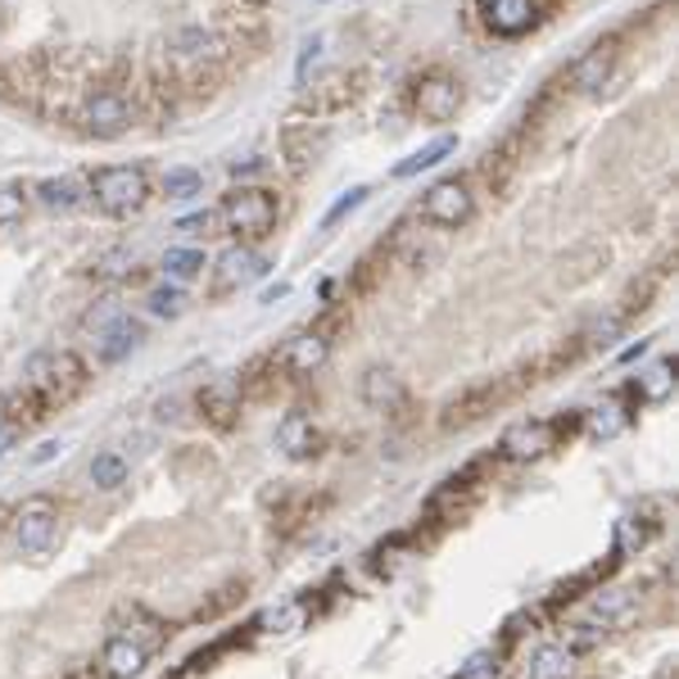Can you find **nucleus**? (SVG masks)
I'll use <instances>...</instances> for the list:
<instances>
[{
	"mask_svg": "<svg viewBox=\"0 0 679 679\" xmlns=\"http://www.w3.org/2000/svg\"><path fill=\"white\" fill-rule=\"evenodd\" d=\"M23 386L51 408H64L73 403L82 390H87V363L73 354V349H42L32 354L27 367H23Z\"/></svg>",
	"mask_w": 679,
	"mask_h": 679,
	"instance_id": "1",
	"label": "nucleus"
},
{
	"mask_svg": "<svg viewBox=\"0 0 679 679\" xmlns=\"http://www.w3.org/2000/svg\"><path fill=\"white\" fill-rule=\"evenodd\" d=\"M136 100L123 91V87H100L91 91L78 113H73V127H78L82 136H96V141H119L136 127Z\"/></svg>",
	"mask_w": 679,
	"mask_h": 679,
	"instance_id": "2",
	"label": "nucleus"
},
{
	"mask_svg": "<svg viewBox=\"0 0 679 679\" xmlns=\"http://www.w3.org/2000/svg\"><path fill=\"white\" fill-rule=\"evenodd\" d=\"M91 204L104 213V218H132L149 204V177L145 168H132V164H113V168H100L91 177Z\"/></svg>",
	"mask_w": 679,
	"mask_h": 679,
	"instance_id": "3",
	"label": "nucleus"
},
{
	"mask_svg": "<svg viewBox=\"0 0 679 679\" xmlns=\"http://www.w3.org/2000/svg\"><path fill=\"white\" fill-rule=\"evenodd\" d=\"M277 196L268 186H236L232 196L222 200L218 222H226V232H236L241 241H263L277 226Z\"/></svg>",
	"mask_w": 679,
	"mask_h": 679,
	"instance_id": "4",
	"label": "nucleus"
},
{
	"mask_svg": "<svg viewBox=\"0 0 679 679\" xmlns=\"http://www.w3.org/2000/svg\"><path fill=\"white\" fill-rule=\"evenodd\" d=\"M226 55H232V42L200 23H186L168 36V59L181 78H191V73H218L226 64Z\"/></svg>",
	"mask_w": 679,
	"mask_h": 679,
	"instance_id": "5",
	"label": "nucleus"
},
{
	"mask_svg": "<svg viewBox=\"0 0 679 679\" xmlns=\"http://www.w3.org/2000/svg\"><path fill=\"white\" fill-rule=\"evenodd\" d=\"M471 213H476V186L467 177L435 181L431 191L422 196V204H418V218L426 226H435V232H453V226L471 222Z\"/></svg>",
	"mask_w": 679,
	"mask_h": 679,
	"instance_id": "6",
	"label": "nucleus"
},
{
	"mask_svg": "<svg viewBox=\"0 0 679 679\" xmlns=\"http://www.w3.org/2000/svg\"><path fill=\"white\" fill-rule=\"evenodd\" d=\"M59 521H64V512H59V503L51 494L23 499V508L14 512V544H19V553L23 557H46L55 548V539H59Z\"/></svg>",
	"mask_w": 679,
	"mask_h": 679,
	"instance_id": "7",
	"label": "nucleus"
},
{
	"mask_svg": "<svg viewBox=\"0 0 679 679\" xmlns=\"http://www.w3.org/2000/svg\"><path fill=\"white\" fill-rule=\"evenodd\" d=\"M571 426L576 422H566V418H557V422H516L499 439V458H508V463H539L548 448H557V435H571Z\"/></svg>",
	"mask_w": 679,
	"mask_h": 679,
	"instance_id": "8",
	"label": "nucleus"
},
{
	"mask_svg": "<svg viewBox=\"0 0 679 679\" xmlns=\"http://www.w3.org/2000/svg\"><path fill=\"white\" fill-rule=\"evenodd\" d=\"M263 272H268V263H263L249 245H232V249H226V254L213 263L209 294H213V299H222V294H232V290H241V286L258 281Z\"/></svg>",
	"mask_w": 679,
	"mask_h": 679,
	"instance_id": "9",
	"label": "nucleus"
},
{
	"mask_svg": "<svg viewBox=\"0 0 679 679\" xmlns=\"http://www.w3.org/2000/svg\"><path fill=\"white\" fill-rule=\"evenodd\" d=\"M412 104H418L426 123H448V119H458V109H463V82L448 78V73H426L418 82Z\"/></svg>",
	"mask_w": 679,
	"mask_h": 679,
	"instance_id": "10",
	"label": "nucleus"
},
{
	"mask_svg": "<svg viewBox=\"0 0 679 679\" xmlns=\"http://www.w3.org/2000/svg\"><path fill=\"white\" fill-rule=\"evenodd\" d=\"M322 149H326V132L313 119H286V127H281V159H286V168L294 177L309 172Z\"/></svg>",
	"mask_w": 679,
	"mask_h": 679,
	"instance_id": "11",
	"label": "nucleus"
},
{
	"mask_svg": "<svg viewBox=\"0 0 679 679\" xmlns=\"http://www.w3.org/2000/svg\"><path fill=\"white\" fill-rule=\"evenodd\" d=\"M241 381L236 376H222V381H209L200 394H196V408H200V418L213 426V431H232L241 422Z\"/></svg>",
	"mask_w": 679,
	"mask_h": 679,
	"instance_id": "12",
	"label": "nucleus"
},
{
	"mask_svg": "<svg viewBox=\"0 0 679 679\" xmlns=\"http://www.w3.org/2000/svg\"><path fill=\"white\" fill-rule=\"evenodd\" d=\"M141 340H145V326L123 313V318H113L104 331L91 335V354H96L100 367H119L123 358H132L141 349Z\"/></svg>",
	"mask_w": 679,
	"mask_h": 679,
	"instance_id": "13",
	"label": "nucleus"
},
{
	"mask_svg": "<svg viewBox=\"0 0 679 679\" xmlns=\"http://www.w3.org/2000/svg\"><path fill=\"white\" fill-rule=\"evenodd\" d=\"M326 358H331V335H326L322 326L290 335L286 345H281V354H277V363H281L290 376H313Z\"/></svg>",
	"mask_w": 679,
	"mask_h": 679,
	"instance_id": "14",
	"label": "nucleus"
},
{
	"mask_svg": "<svg viewBox=\"0 0 679 679\" xmlns=\"http://www.w3.org/2000/svg\"><path fill=\"white\" fill-rule=\"evenodd\" d=\"M277 448L286 453L290 463H309L322 453V431L309 412H286L281 426H277Z\"/></svg>",
	"mask_w": 679,
	"mask_h": 679,
	"instance_id": "15",
	"label": "nucleus"
},
{
	"mask_svg": "<svg viewBox=\"0 0 679 679\" xmlns=\"http://www.w3.org/2000/svg\"><path fill=\"white\" fill-rule=\"evenodd\" d=\"M544 14V0H485V23L494 36H521L531 32Z\"/></svg>",
	"mask_w": 679,
	"mask_h": 679,
	"instance_id": "16",
	"label": "nucleus"
},
{
	"mask_svg": "<svg viewBox=\"0 0 679 679\" xmlns=\"http://www.w3.org/2000/svg\"><path fill=\"white\" fill-rule=\"evenodd\" d=\"M612 64H616V46H612V42L589 46V51L571 64V87H576L580 96H598L602 87L612 82Z\"/></svg>",
	"mask_w": 679,
	"mask_h": 679,
	"instance_id": "17",
	"label": "nucleus"
},
{
	"mask_svg": "<svg viewBox=\"0 0 679 679\" xmlns=\"http://www.w3.org/2000/svg\"><path fill=\"white\" fill-rule=\"evenodd\" d=\"M358 394H363V403L376 408V412H399V408L408 403V386L399 381L390 367H367L363 381H358Z\"/></svg>",
	"mask_w": 679,
	"mask_h": 679,
	"instance_id": "18",
	"label": "nucleus"
},
{
	"mask_svg": "<svg viewBox=\"0 0 679 679\" xmlns=\"http://www.w3.org/2000/svg\"><path fill=\"white\" fill-rule=\"evenodd\" d=\"M145 661H149V648L136 644V638H127V634H113L104 644V653H100L104 679H136L145 670Z\"/></svg>",
	"mask_w": 679,
	"mask_h": 679,
	"instance_id": "19",
	"label": "nucleus"
},
{
	"mask_svg": "<svg viewBox=\"0 0 679 679\" xmlns=\"http://www.w3.org/2000/svg\"><path fill=\"white\" fill-rule=\"evenodd\" d=\"M638 612V593L634 589H598L589 602V621L593 630H616Z\"/></svg>",
	"mask_w": 679,
	"mask_h": 679,
	"instance_id": "20",
	"label": "nucleus"
},
{
	"mask_svg": "<svg viewBox=\"0 0 679 679\" xmlns=\"http://www.w3.org/2000/svg\"><path fill=\"white\" fill-rule=\"evenodd\" d=\"M571 670H576V653H566L557 638H548V644H539L525 657L521 679H571Z\"/></svg>",
	"mask_w": 679,
	"mask_h": 679,
	"instance_id": "21",
	"label": "nucleus"
},
{
	"mask_svg": "<svg viewBox=\"0 0 679 679\" xmlns=\"http://www.w3.org/2000/svg\"><path fill=\"white\" fill-rule=\"evenodd\" d=\"M354 96H358V73H335V78H326L322 87H313L304 96V104L313 113H335V109H345Z\"/></svg>",
	"mask_w": 679,
	"mask_h": 679,
	"instance_id": "22",
	"label": "nucleus"
},
{
	"mask_svg": "<svg viewBox=\"0 0 679 679\" xmlns=\"http://www.w3.org/2000/svg\"><path fill=\"white\" fill-rule=\"evenodd\" d=\"M36 200H42L46 209H55V213H68V209L87 204L91 191H87V186H82L78 177H46L42 186H36Z\"/></svg>",
	"mask_w": 679,
	"mask_h": 679,
	"instance_id": "23",
	"label": "nucleus"
},
{
	"mask_svg": "<svg viewBox=\"0 0 679 679\" xmlns=\"http://www.w3.org/2000/svg\"><path fill=\"white\" fill-rule=\"evenodd\" d=\"M585 431L593 435V439H616L625 426H630V412L616 403V399H608V403H598L593 412H585Z\"/></svg>",
	"mask_w": 679,
	"mask_h": 679,
	"instance_id": "24",
	"label": "nucleus"
},
{
	"mask_svg": "<svg viewBox=\"0 0 679 679\" xmlns=\"http://www.w3.org/2000/svg\"><path fill=\"white\" fill-rule=\"evenodd\" d=\"M87 476H91L96 489L113 494V489H123V485H127V458H123V453H96L91 467H87Z\"/></svg>",
	"mask_w": 679,
	"mask_h": 679,
	"instance_id": "25",
	"label": "nucleus"
},
{
	"mask_svg": "<svg viewBox=\"0 0 679 679\" xmlns=\"http://www.w3.org/2000/svg\"><path fill=\"white\" fill-rule=\"evenodd\" d=\"M675 367L670 363H657V367H648L638 381L630 386V394H638V399H648V403H661V399H670V390H675V376H670Z\"/></svg>",
	"mask_w": 679,
	"mask_h": 679,
	"instance_id": "26",
	"label": "nucleus"
},
{
	"mask_svg": "<svg viewBox=\"0 0 679 679\" xmlns=\"http://www.w3.org/2000/svg\"><path fill=\"white\" fill-rule=\"evenodd\" d=\"M159 191H164L168 200H196V196L204 191V177H200L196 168H168V172L159 177Z\"/></svg>",
	"mask_w": 679,
	"mask_h": 679,
	"instance_id": "27",
	"label": "nucleus"
},
{
	"mask_svg": "<svg viewBox=\"0 0 679 679\" xmlns=\"http://www.w3.org/2000/svg\"><path fill=\"white\" fill-rule=\"evenodd\" d=\"M164 272H168L172 281H191V277L204 272V254L191 249V245H172V249L164 254Z\"/></svg>",
	"mask_w": 679,
	"mask_h": 679,
	"instance_id": "28",
	"label": "nucleus"
},
{
	"mask_svg": "<svg viewBox=\"0 0 679 679\" xmlns=\"http://www.w3.org/2000/svg\"><path fill=\"white\" fill-rule=\"evenodd\" d=\"M648 539H653V521H644V516H621L616 521V553L621 557H634Z\"/></svg>",
	"mask_w": 679,
	"mask_h": 679,
	"instance_id": "29",
	"label": "nucleus"
},
{
	"mask_svg": "<svg viewBox=\"0 0 679 679\" xmlns=\"http://www.w3.org/2000/svg\"><path fill=\"white\" fill-rule=\"evenodd\" d=\"M444 155H453V136H439L426 149H418V155H408L403 164H394V177H412V172H422V168H435Z\"/></svg>",
	"mask_w": 679,
	"mask_h": 679,
	"instance_id": "30",
	"label": "nucleus"
},
{
	"mask_svg": "<svg viewBox=\"0 0 679 679\" xmlns=\"http://www.w3.org/2000/svg\"><path fill=\"white\" fill-rule=\"evenodd\" d=\"M145 304H149V313H155V318H181L186 313V294L172 281V286H155V290H149Z\"/></svg>",
	"mask_w": 679,
	"mask_h": 679,
	"instance_id": "31",
	"label": "nucleus"
},
{
	"mask_svg": "<svg viewBox=\"0 0 679 679\" xmlns=\"http://www.w3.org/2000/svg\"><path fill=\"white\" fill-rule=\"evenodd\" d=\"M304 616H309V608L304 602H286V608H277V612H268L258 625L263 630H272V634H294L299 625H304Z\"/></svg>",
	"mask_w": 679,
	"mask_h": 679,
	"instance_id": "32",
	"label": "nucleus"
},
{
	"mask_svg": "<svg viewBox=\"0 0 679 679\" xmlns=\"http://www.w3.org/2000/svg\"><path fill=\"white\" fill-rule=\"evenodd\" d=\"M23 218H27V196L19 186H0V232H10Z\"/></svg>",
	"mask_w": 679,
	"mask_h": 679,
	"instance_id": "33",
	"label": "nucleus"
},
{
	"mask_svg": "<svg viewBox=\"0 0 679 679\" xmlns=\"http://www.w3.org/2000/svg\"><path fill=\"white\" fill-rule=\"evenodd\" d=\"M512 155H508V149H499V155H494V149H489V155H485V164H480V177H485V186H489V191H503V186H508V177H512Z\"/></svg>",
	"mask_w": 679,
	"mask_h": 679,
	"instance_id": "34",
	"label": "nucleus"
},
{
	"mask_svg": "<svg viewBox=\"0 0 679 679\" xmlns=\"http://www.w3.org/2000/svg\"><path fill=\"white\" fill-rule=\"evenodd\" d=\"M113 318H123L119 299H100V304H96V309H91V313L82 318V331H87V335H96V331H104V326H109Z\"/></svg>",
	"mask_w": 679,
	"mask_h": 679,
	"instance_id": "35",
	"label": "nucleus"
},
{
	"mask_svg": "<svg viewBox=\"0 0 679 679\" xmlns=\"http://www.w3.org/2000/svg\"><path fill=\"white\" fill-rule=\"evenodd\" d=\"M127 268H132V254H127V249H109V254H100V258L91 263L96 277H123Z\"/></svg>",
	"mask_w": 679,
	"mask_h": 679,
	"instance_id": "36",
	"label": "nucleus"
},
{
	"mask_svg": "<svg viewBox=\"0 0 679 679\" xmlns=\"http://www.w3.org/2000/svg\"><path fill=\"white\" fill-rule=\"evenodd\" d=\"M621 322H625V318H602V322H593V326H589V331H585L580 340H585L589 349H593V345H608V340H616Z\"/></svg>",
	"mask_w": 679,
	"mask_h": 679,
	"instance_id": "37",
	"label": "nucleus"
},
{
	"mask_svg": "<svg viewBox=\"0 0 679 679\" xmlns=\"http://www.w3.org/2000/svg\"><path fill=\"white\" fill-rule=\"evenodd\" d=\"M318 59H322V36H309V42H304V55H299V68H294L299 87H309V73H313Z\"/></svg>",
	"mask_w": 679,
	"mask_h": 679,
	"instance_id": "38",
	"label": "nucleus"
},
{
	"mask_svg": "<svg viewBox=\"0 0 679 679\" xmlns=\"http://www.w3.org/2000/svg\"><path fill=\"white\" fill-rule=\"evenodd\" d=\"M213 222H218V213H191V218L177 222V232H181V236H209Z\"/></svg>",
	"mask_w": 679,
	"mask_h": 679,
	"instance_id": "39",
	"label": "nucleus"
},
{
	"mask_svg": "<svg viewBox=\"0 0 679 679\" xmlns=\"http://www.w3.org/2000/svg\"><path fill=\"white\" fill-rule=\"evenodd\" d=\"M19 439H23V426H19V422H10L5 412H0V458H10V453L19 448Z\"/></svg>",
	"mask_w": 679,
	"mask_h": 679,
	"instance_id": "40",
	"label": "nucleus"
},
{
	"mask_svg": "<svg viewBox=\"0 0 679 679\" xmlns=\"http://www.w3.org/2000/svg\"><path fill=\"white\" fill-rule=\"evenodd\" d=\"M494 670H499V657H494V653H480V657H471V666H467L458 679H489Z\"/></svg>",
	"mask_w": 679,
	"mask_h": 679,
	"instance_id": "41",
	"label": "nucleus"
},
{
	"mask_svg": "<svg viewBox=\"0 0 679 679\" xmlns=\"http://www.w3.org/2000/svg\"><path fill=\"white\" fill-rule=\"evenodd\" d=\"M363 200H367V191H363V186H358V191H349L345 200H335V209L326 213V226H335V222H340V218H345V213H354V209H358Z\"/></svg>",
	"mask_w": 679,
	"mask_h": 679,
	"instance_id": "42",
	"label": "nucleus"
},
{
	"mask_svg": "<svg viewBox=\"0 0 679 679\" xmlns=\"http://www.w3.org/2000/svg\"><path fill=\"white\" fill-rule=\"evenodd\" d=\"M155 422H181V399H159L155 403Z\"/></svg>",
	"mask_w": 679,
	"mask_h": 679,
	"instance_id": "43",
	"label": "nucleus"
},
{
	"mask_svg": "<svg viewBox=\"0 0 679 679\" xmlns=\"http://www.w3.org/2000/svg\"><path fill=\"white\" fill-rule=\"evenodd\" d=\"M59 448H64L59 439H46L42 448H36V453H32V467H42V463H51V458H55V453H59Z\"/></svg>",
	"mask_w": 679,
	"mask_h": 679,
	"instance_id": "44",
	"label": "nucleus"
},
{
	"mask_svg": "<svg viewBox=\"0 0 679 679\" xmlns=\"http://www.w3.org/2000/svg\"><path fill=\"white\" fill-rule=\"evenodd\" d=\"M258 168H263L258 159H245V164H232V172H236V177H241V172H258Z\"/></svg>",
	"mask_w": 679,
	"mask_h": 679,
	"instance_id": "45",
	"label": "nucleus"
}]
</instances>
